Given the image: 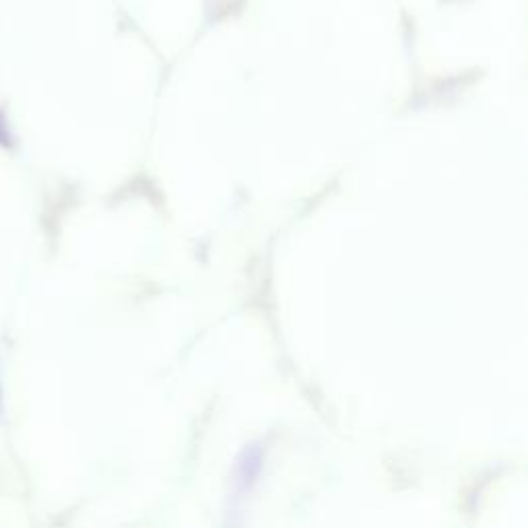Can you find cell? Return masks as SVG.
I'll use <instances>...</instances> for the list:
<instances>
[{
  "instance_id": "1",
  "label": "cell",
  "mask_w": 528,
  "mask_h": 528,
  "mask_svg": "<svg viewBox=\"0 0 528 528\" xmlns=\"http://www.w3.org/2000/svg\"><path fill=\"white\" fill-rule=\"evenodd\" d=\"M262 460H264L262 446L250 444L242 450L234 469V500H242L244 495L256 485L262 471Z\"/></svg>"
}]
</instances>
